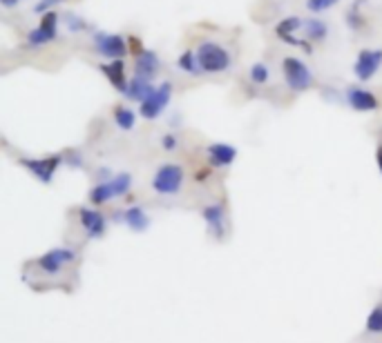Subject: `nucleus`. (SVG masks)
<instances>
[{
    "label": "nucleus",
    "instance_id": "f257e3e1",
    "mask_svg": "<svg viewBox=\"0 0 382 343\" xmlns=\"http://www.w3.org/2000/svg\"><path fill=\"white\" fill-rule=\"evenodd\" d=\"M76 263V250L72 248H52L45 255L34 259V270L43 279H58L65 274L67 268Z\"/></svg>",
    "mask_w": 382,
    "mask_h": 343
},
{
    "label": "nucleus",
    "instance_id": "f03ea898",
    "mask_svg": "<svg viewBox=\"0 0 382 343\" xmlns=\"http://www.w3.org/2000/svg\"><path fill=\"white\" fill-rule=\"evenodd\" d=\"M132 187V174L121 172V174L112 176L110 180H101L94 189H90V203L92 205H105L119 196H126Z\"/></svg>",
    "mask_w": 382,
    "mask_h": 343
},
{
    "label": "nucleus",
    "instance_id": "7ed1b4c3",
    "mask_svg": "<svg viewBox=\"0 0 382 343\" xmlns=\"http://www.w3.org/2000/svg\"><path fill=\"white\" fill-rule=\"evenodd\" d=\"M197 60L201 71L206 74H221L230 67V54L221 47V45L206 40L197 47Z\"/></svg>",
    "mask_w": 382,
    "mask_h": 343
},
{
    "label": "nucleus",
    "instance_id": "20e7f679",
    "mask_svg": "<svg viewBox=\"0 0 382 343\" xmlns=\"http://www.w3.org/2000/svg\"><path fill=\"white\" fill-rule=\"evenodd\" d=\"M183 167L175 165V163H166L161 165L153 176V189L161 196H175L181 192L183 187Z\"/></svg>",
    "mask_w": 382,
    "mask_h": 343
},
{
    "label": "nucleus",
    "instance_id": "39448f33",
    "mask_svg": "<svg viewBox=\"0 0 382 343\" xmlns=\"http://www.w3.org/2000/svg\"><path fill=\"white\" fill-rule=\"evenodd\" d=\"M282 71H284V78H286V85L293 92H306V89H311V85H313V74H311V69L297 58H293V56L284 58Z\"/></svg>",
    "mask_w": 382,
    "mask_h": 343
},
{
    "label": "nucleus",
    "instance_id": "423d86ee",
    "mask_svg": "<svg viewBox=\"0 0 382 343\" xmlns=\"http://www.w3.org/2000/svg\"><path fill=\"white\" fill-rule=\"evenodd\" d=\"M63 154H52L45 158H21L19 163L30 172L32 176H36L43 185H49L54 180V174L58 172L60 163H63Z\"/></svg>",
    "mask_w": 382,
    "mask_h": 343
},
{
    "label": "nucleus",
    "instance_id": "0eeeda50",
    "mask_svg": "<svg viewBox=\"0 0 382 343\" xmlns=\"http://www.w3.org/2000/svg\"><path fill=\"white\" fill-rule=\"evenodd\" d=\"M172 98V85L170 83H161L159 87H155V92L150 94L144 103H141L139 112L146 121H155L157 116H161V112L168 107Z\"/></svg>",
    "mask_w": 382,
    "mask_h": 343
},
{
    "label": "nucleus",
    "instance_id": "6e6552de",
    "mask_svg": "<svg viewBox=\"0 0 382 343\" xmlns=\"http://www.w3.org/2000/svg\"><path fill=\"white\" fill-rule=\"evenodd\" d=\"M94 47L101 56L112 60H123V56L130 54L128 40H123L119 34H105V32L94 34Z\"/></svg>",
    "mask_w": 382,
    "mask_h": 343
},
{
    "label": "nucleus",
    "instance_id": "1a4fd4ad",
    "mask_svg": "<svg viewBox=\"0 0 382 343\" xmlns=\"http://www.w3.org/2000/svg\"><path fill=\"white\" fill-rule=\"evenodd\" d=\"M78 223L87 239H101L108 230V219L105 214L94 210V207H78Z\"/></svg>",
    "mask_w": 382,
    "mask_h": 343
},
{
    "label": "nucleus",
    "instance_id": "9d476101",
    "mask_svg": "<svg viewBox=\"0 0 382 343\" xmlns=\"http://www.w3.org/2000/svg\"><path fill=\"white\" fill-rule=\"evenodd\" d=\"M56 36H58V16L54 12H47V14H43L41 25L36 29H32L27 34V43L34 45V47H41V45L56 40Z\"/></svg>",
    "mask_w": 382,
    "mask_h": 343
},
{
    "label": "nucleus",
    "instance_id": "9b49d317",
    "mask_svg": "<svg viewBox=\"0 0 382 343\" xmlns=\"http://www.w3.org/2000/svg\"><path fill=\"white\" fill-rule=\"evenodd\" d=\"M382 65V51L380 49H362L358 54V60H355L353 71L358 80H371L376 76V71Z\"/></svg>",
    "mask_w": 382,
    "mask_h": 343
},
{
    "label": "nucleus",
    "instance_id": "f8f14e48",
    "mask_svg": "<svg viewBox=\"0 0 382 343\" xmlns=\"http://www.w3.org/2000/svg\"><path fill=\"white\" fill-rule=\"evenodd\" d=\"M203 221L208 225V232L215 237L217 241H221L226 237V207L221 203H210L201 210Z\"/></svg>",
    "mask_w": 382,
    "mask_h": 343
},
{
    "label": "nucleus",
    "instance_id": "ddd939ff",
    "mask_svg": "<svg viewBox=\"0 0 382 343\" xmlns=\"http://www.w3.org/2000/svg\"><path fill=\"white\" fill-rule=\"evenodd\" d=\"M346 103H349L351 110H355V112H373L380 107L378 98L373 96L369 89H362V87L346 89Z\"/></svg>",
    "mask_w": 382,
    "mask_h": 343
},
{
    "label": "nucleus",
    "instance_id": "4468645a",
    "mask_svg": "<svg viewBox=\"0 0 382 343\" xmlns=\"http://www.w3.org/2000/svg\"><path fill=\"white\" fill-rule=\"evenodd\" d=\"M206 156L212 167H228L235 163L237 150L233 145H226V143H212L206 150Z\"/></svg>",
    "mask_w": 382,
    "mask_h": 343
},
{
    "label": "nucleus",
    "instance_id": "2eb2a0df",
    "mask_svg": "<svg viewBox=\"0 0 382 343\" xmlns=\"http://www.w3.org/2000/svg\"><path fill=\"white\" fill-rule=\"evenodd\" d=\"M101 71L105 74V78L114 85V89H119L121 94L128 92L130 80H126V62L123 60H112L108 65H101Z\"/></svg>",
    "mask_w": 382,
    "mask_h": 343
},
{
    "label": "nucleus",
    "instance_id": "dca6fc26",
    "mask_svg": "<svg viewBox=\"0 0 382 343\" xmlns=\"http://www.w3.org/2000/svg\"><path fill=\"white\" fill-rule=\"evenodd\" d=\"M302 27V21L297 16H289V18H284V21L275 27V32H278L280 36V40L284 43H289V45H297V47H304L306 51H311V45L306 40H297V38H293V32L300 29Z\"/></svg>",
    "mask_w": 382,
    "mask_h": 343
},
{
    "label": "nucleus",
    "instance_id": "f3484780",
    "mask_svg": "<svg viewBox=\"0 0 382 343\" xmlns=\"http://www.w3.org/2000/svg\"><path fill=\"white\" fill-rule=\"evenodd\" d=\"M159 71V58L155 51H144L141 56H137L135 60V76L144 78V80H153Z\"/></svg>",
    "mask_w": 382,
    "mask_h": 343
},
{
    "label": "nucleus",
    "instance_id": "a211bd4d",
    "mask_svg": "<svg viewBox=\"0 0 382 343\" xmlns=\"http://www.w3.org/2000/svg\"><path fill=\"white\" fill-rule=\"evenodd\" d=\"M121 219L132 232H146L148 225H150V219H148L146 210H144V207H139V205H132V207H128V210H123Z\"/></svg>",
    "mask_w": 382,
    "mask_h": 343
},
{
    "label": "nucleus",
    "instance_id": "6ab92c4d",
    "mask_svg": "<svg viewBox=\"0 0 382 343\" xmlns=\"http://www.w3.org/2000/svg\"><path fill=\"white\" fill-rule=\"evenodd\" d=\"M153 92H155V87H153V83H150V80H144V78L135 76V78L130 80L126 96L130 98V101H137L141 105Z\"/></svg>",
    "mask_w": 382,
    "mask_h": 343
},
{
    "label": "nucleus",
    "instance_id": "aec40b11",
    "mask_svg": "<svg viewBox=\"0 0 382 343\" xmlns=\"http://www.w3.org/2000/svg\"><path fill=\"white\" fill-rule=\"evenodd\" d=\"M302 27H304V34H306L308 40H324L326 34H328L326 23L317 21V18H311V21H304V25H302Z\"/></svg>",
    "mask_w": 382,
    "mask_h": 343
},
{
    "label": "nucleus",
    "instance_id": "412c9836",
    "mask_svg": "<svg viewBox=\"0 0 382 343\" xmlns=\"http://www.w3.org/2000/svg\"><path fill=\"white\" fill-rule=\"evenodd\" d=\"M114 123L119 125L121 130H132L135 128V123H137V116H135V112L130 110V107H126V105H119L117 110H114Z\"/></svg>",
    "mask_w": 382,
    "mask_h": 343
},
{
    "label": "nucleus",
    "instance_id": "4be33fe9",
    "mask_svg": "<svg viewBox=\"0 0 382 343\" xmlns=\"http://www.w3.org/2000/svg\"><path fill=\"white\" fill-rule=\"evenodd\" d=\"M177 65H179V69H183L186 74H201V67H199V60H197V51H183L179 60H177Z\"/></svg>",
    "mask_w": 382,
    "mask_h": 343
},
{
    "label": "nucleus",
    "instance_id": "5701e85b",
    "mask_svg": "<svg viewBox=\"0 0 382 343\" xmlns=\"http://www.w3.org/2000/svg\"><path fill=\"white\" fill-rule=\"evenodd\" d=\"M364 326H367L369 335H382V305H376V308L369 312Z\"/></svg>",
    "mask_w": 382,
    "mask_h": 343
},
{
    "label": "nucleus",
    "instance_id": "b1692460",
    "mask_svg": "<svg viewBox=\"0 0 382 343\" xmlns=\"http://www.w3.org/2000/svg\"><path fill=\"white\" fill-rule=\"evenodd\" d=\"M269 67L266 65H262V62H257V65H253L251 67V80L253 83H257V85H264L266 80H269Z\"/></svg>",
    "mask_w": 382,
    "mask_h": 343
},
{
    "label": "nucleus",
    "instance_id": "393cba45",
    "mask_svg": "<svg viewBox=\"0 0 382 343\" xmlns=\"http://www.w3.org/2000/svg\"><path fill=\"white\" fill-rule=\"evenodd\" d=\"M335 3H337V0H308L306 7L311 9V12L319 14V12H326V9H331Z\"/></svg>",
    "mask_w": 382,
    "mask_h": 343
},
{
    "label": "nucleus",
    "instance_id": "a878e982",
    "mask_svg": "<svg viewBox=\"0 0 382 343\" xmlns=\"http://www.w3.org/2000/svg\"><path fill=\"white\" fill-rule=\"evenodd\" d=\"M128 49H130V54H135V56H141V54H144L146 49H144V45H141V40L137 38V36H128Z\"/></svg>",
    "mask_w": 382,
    "mask_h": 343
},
{
    "label": "nucleus",
    "instance_id": "bb28decb",
    "mask_svg": "<svg viewBox=\"0 0 382 343\" xmlns=\"http://www.w3.org/2000/svg\"><path fill=\"white\" fill-rule=\"evenodd\" d=\"M67 27H69V32H81V29H85V23L78 16H69L67 18Z\"/></svg>",
    "mask_w": 382,
    "mask_h": 343
},
{
    "label": "nucleus",
    "instance_id": "cd10ccee",
    "mask_svg": "<svg viewBox=\"0 0 382 343\" xmlns=\"http://www.w3.org/2000/svg\"><path fill=\"white\" fill-rule=\"evenodd\" d=\"M177 143H179V141H177L175 134H166V137L161 139V145H164V150H175V147H177Z\"/></svg>",
    "mask_w": 382,
    "mask_h": 343
},
{
    "label": "nucleus",
    "instance_id": "c85d7f7f",
    "mask_svg": "<svg viewBox=\"0 0 382 343\" xmlns=\"http://www.w3.org/2000/svg\"><path fill=\"white\" fill-rule=\"evenodd\" d=\"M56 3H63V0H41V3L36 5V12H38V14H43V12L47 14V9L54 7Z\"/></svg>",
    "mask_w": 382,
    "mask_h": 343
},
{
    "label": "nucleus",
    "instance_id": "c756f323",
    "mask_svg": "<svg viewBox=\"0 0 382 343\" xmlns=\"http://www.w3.org/2000/svg\"><path fill=\"white\" fill-rule=\"evenodd\" d=\"M67 165H72V167H81L83 165V158L78 152H69V156H67Z\"/></svg>",
    "mask_w": 382,
    "mask_h": 343
},
{
    "label": "nucleus",
    "instance_id": "7c9ffc66",
    "mask_svg": "<svg viewBox=\"0 0 382 343\" xmlns=\"http://www.w3.org/2000/svg\"><path fill=\"white\" fill-rule=\"evenodd\" d=\"M376 165H378V169H380V174H382V143L376 147Z\"/></svg>",
    "mask_w": 382,
    "mask_h": 343
},
{
    "label": "nucleus",
    "instance_id": "2f4dec72",
    "mask_svg": "<svg viewBox=\"0 0 382 343\" xmlns=\"http://www.w3.org/2000/svg\"><path fill=\"white\" fill-rule=\"evenodd\" d=\"M19 3H23V0H0V5L3 7H7V9H12V7H16Z\"/></svg>",
    "mask_w": 382,
    "mask_h": 343
}]
</instances>
